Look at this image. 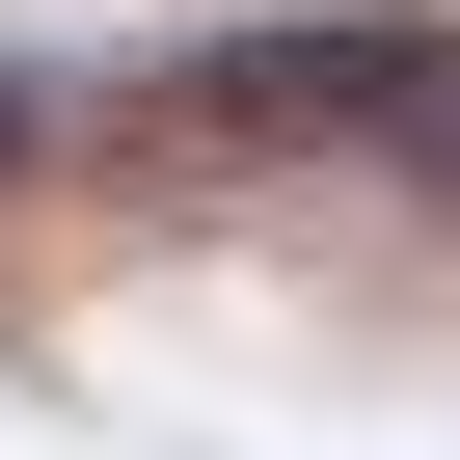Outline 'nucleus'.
I'll return each mask as SVG.
<instances>
[{"label": "nucleus", "mask_w": 460, "mask_h": 460, "mask_svg": "<svg viewBox=\"0 0 460 460\" xmlns=\"http://www.w3.org/2000/svg\"><path fill=\"white\" fill-rule=\"evenodd\" d=\"M55 136H82V109H55V82H0V163H55Z\"/></svg>", "instance_id": "obj_2"}, {"label": "nucleus", "mask_w": 460, "mask_h": 460, "mask_svg": "<svg viewBox=\"0 0 460 460\" xmlns=\"http://www.w3.org/2000/svg\"><path fill=\"white\" fill-rule=\"evenodd\" d=\"M190 109H217V136H379V163L460 190V28H244Z\"/></svg>", "instance_id": "obj_1"}]
</instances>
